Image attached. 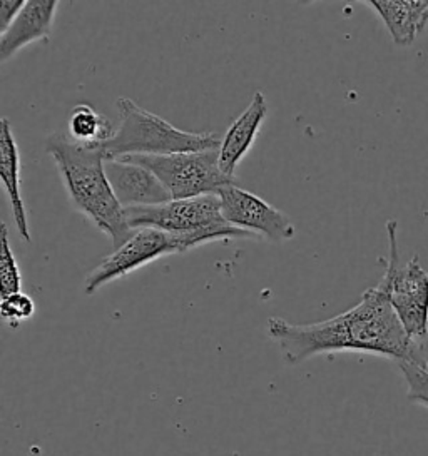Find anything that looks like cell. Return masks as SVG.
Wrapping results in <instances>:
<instances>
[{
    "mask_svg": "<svg viewBox=\"0 0 428 456\" xmlns=\"http://www.w3.org/2000/svg\"><path fill=\"white\" fill-rule=\"evenodd\" d=\"M267 331L278 343L288 364H300L317 354L347 351L397 362L425 358L422 343L405 331L380 282L363 293L358 305L330 320L293 324L283 318H269Z\"/></svg>",
    "mask_w": 428,
    "mask_h": 456,
    "instance_id": "obj_1",
    "label": "cell"
},
{
    "mask_svg": "<svg viewBox=\"0 0 428 456\" xmlns=\"http://www.w3.org/2000/svg\"><path fill=\"white\" fill-rule=\"evenodd\" d=\"M388 261L380 284L387 289L405 331L416 341L428 338V271L422 268L418 256L401 265L397 244V221H388Z\"/></svg>",
    "mask_w": 428,
    "mask_h": 456,
    "instance_id": "obj_6",
    "label": "cell"
},
{
    "mask_svg": "<svg viewBox=\"0 0 428 456\" xmlns=\"http://www.w3.org/2000/svg\"><path fill=\"white\" fill-rule=\"evenodd\" d=\"M0 313L2 318L9 322V326L17 328L22 322H27L36 313V303L29 295L15 293V295L2 297L0 301Z\"/></svg>",
    "mask_w": 428,
    "mask_h": 456,
    "instance_id": "obj_17",
    "label": "cell"
},
{
    "mask_svg": "<svg viewBox=\"0 0 428 456\" xmlns=\"http://www.w3.org/2000/svg\"><path fill=\"white\" fill-rule=\"evenodd\" d=\"M106 175L124 209L171 201L169 192L160 179L141 164L126 159H106Z\"/></svg>",
    "mask_w": 428,
    "mask_h": 456,
    "instance_id": "obj_9",
    "label": "cell"
},
{
    "mask_svg": "<svg viewBox=\"0 0 428 456\" xmlns=\"http://www.w3.org/2000/svg\"><path fill=\"white\" fill-rule=\"evenodd\" d=\"M126 217L133 229H160L169 234H191L227 224L221 213L219 196L162 202L156 206L128 208Z\"/></svg>",
    "mask_w": 428,
    "mask_h": 456,
    "instance_id": "obj_7",
    "label": "cell"
},
{
    "mask_svg": "<svg viewBox=\"0 0 428 456\" xmlns=\"http://www.w3.org/2000/svg\"><path fill=\"white\" fill-rule=\"evenodd\" d=\"M59 4L57 0H27L21 14L0 34V61L7 62L34 42L49 41Z\"/></svg>",
    "mask_w": 428,
    "mask_h": 456,
    "instance_id": "obj_11",
    "label": "cell"
},
{
    "mask_svg": "<svg viewBox=\"0 0 428 456\" xmlns=\"http://www.w3.org/2000/svg\"><path fill=\"white\" fill-rule=\"evenodd\" d=\"M218 196L221 201V213L229 226L271 242L290 241L296 236L290 216L253 192L238 188L236 183L221 189Z\"/></svg>",
    "mask_w": 428,
    "mask_h": 456,
    "instance_id": "obj_8",
    "label": "cell"
},
{
    "mask_svg": "<svg viewBox=\"0 0 428 456\" xmlns=\"http://www.w3.org/2000/svg\"><path fill=\"white\" fill-rule=\"evenodd\" d=\"M22 289V274L9 242V229L4 224L0 232V296L21 293Z\"/></svg>",
    "mask_w": 428,
    "mask_h": 456,
    "instance_id": "obj_15",
    "label": "cell"
},
{
    "mask_svg": "<svg viewBox=\"0 0 428 456\" xmlns=\"http://www.w3.org/2000/svg\"><path fill=\"white\" fill-rule=\"evenodd\" d=\"M26 0H2L0 2V34L7 30L15 20V17L21 14L24 9Z\"/></svg>",
    "mask_w": 428,
    "mask_h": 456,
    "instance_id": "obj_18",
    "label": "cell"
},
{
    "mask_svg": "<svg viewBox=\"0 0 428 456\" xmlns=\"http://www.w3.org/2000/svg\"><path fill=\"white\" fill-rule=\"evenodd\" d=\"M45 151L64 183L69 201L109 236L114 249L120 248L133 236L134 229L107 179L104 148L79 144L69 135L55 133L47 137Z\"/></svg>",
    "mask_w": 428,
    "mask_h": 456,
    "instance_id": "obj_2",
    "label": "cell"
},
{
    "mask_svg": "<svg viewBox=\"0 0 428 456\" xmlns=\"http://www.w3.org/2000/svg\"><path fill=\"white\" fill-rule=\"evenodd\" d=\"M268 118V101L263 93H254L250 106L231 122L226 134L221 137L218 148V159L223 175L235 181L236 169L244 156L253 148L254 141L259 134L263 122Z\"/></svg>",
    "mask_w": 428,
    "mask_h": 456,
    "instance_id": "obj_10",
    "label": "cell"
},
{
    "mask_svg": "<svg viewBox=\"0 0 428 456\" xmlns=\"http://www.w3.org/2000/svg\"><path fill=\"white\" fill-rule=\"evenodd\" d=\"M229 240H256L251 232L229 224L191 234H169L160 229H134V234L120 248L106 256L84 280V295L93 296L107 282L126 278L162 256L186 253L198 246Z\"/></svg>",
    "mask_w": 428,
    "mask_h": 456,
    "instance_id": "obj_3",
    "label": "cell"
},
{
    "mask_svg": "<svg viewBox=\"0 0 428 456\" xmlns=\"http://www.w3.org/2000/svg\"><path fill=\"white\" fill-rule=\"evenodd\" d=\"M124 159L149 169L160 179L174 201L218 196L221 189L235 184V181L223 175L219 167L218 149L168 156H133Z\"/></svg>",
    "mask_w": 428,
    "mask_h": 456,
    "instance_id": "obj_5",
    "label": "cell"
},
{
    "mask_svg": "<svg viewBox=\"0 0 428 456\" xmlns=\"http://www.w3.org/2000/svg\"><path fill=\"white\" fill-rule=\"evenodd\" d=\"M0 177L4 181L5 192L11 202V211L17 232L24 241L32 242L29 215L21 188V152L17 148L9 119H2L0 124Z\"/></svg>",
    "mask_w": 428,
    "mask_h": 456,
    "instance_id": "obj_13",
    "label": "cell"
},
{
    "mask_svg": "<svg viewBox=\"0 0 428 456\" xmlns=\"http://www.w3.org/2000/svg\"><path fill=\"white\" fill-rule=\"evenodd\" d=\"M401 376L408 387L407 398L428 408V362L425 358L399 362Z\"/></svg>",
    "mask_w": 428,
    "mask_h": 456,
    "instance_id": "obj_16",
    "label": "cell"
},
{
    "mask_svg": "<svg viewBox=\"0 0 428 456\" xmlns=\"http://www.w3.org/2000/svg\"><path fill=\"white\" fill-rule=\"evenodd\" d=\"M119 127L104 148L106 159L133 156H168L218 149L221 137L216 133H191L174 127L171 122L137 106L129 97L116 101Z\"/></svg>",
    "mask_w": 428,
    "mask_h": 456,
    "instance_id": "obj_4",
    "label": "cell"
},
{
    "mask_svg": "<svg viewBox=\"0 0 428 456\" xmlns=\"http://www.w3.org/2000/svg\"><path fill=\"white\" fill-rule=\"evenodd\" d=\"M385 24L391 41L397 45H410L428 24V0H368Z\"/></svg>",
    "mask_w": 428,
    "mask_h": 456,
    "instance_id": "obj_12",
    "label": "cell"
},
{
    "mask_svg": "<svg viewBox=\"0 0 428 456\" xmlns=\"http://www.w3.org/2000/svg\"><path fill=\"white\" fill-rule=\"evenodd\" d=\"M114 133L116 129L111 119L89 104L74 106L67 118V135L79 144L104 146Z\"/></svg>",
    "mask_w": 428,
    "mask_h": 456,
    "instance_id": "obj_14",
    "label": "cell"
}]
</instances>
